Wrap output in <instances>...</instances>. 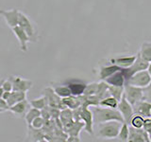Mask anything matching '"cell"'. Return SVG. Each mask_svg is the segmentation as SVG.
<instances>
[{
    "instance_id": "obj_14",
    "label": "cell",
    "mask_w": 151,
    "mask_h": 142,
    "mask_svg": "<svg viewBox=\"0 0 151 142\" xmlns=\"http://www.w3.org/2000/svg\"><path fill=\"white\" fill-rule=\"evenodd\" d=\"M12 32L14 33V35L16 36L17 40L20 44V49L22 51H27V43L31 42L30 38L28 37V35L27 34V32L23 30V28L20 26H15L14 28H12Z\"/></svg>"
},
{
    "instance_id": "obj_13",
    "label": "cell",
    "mask_w": 151,
    "mask_h": 142,
    "mask_svg": "<svg viewBox=\"0 0 151 142\" xmlns=\"http://www.w3.org/2000/svg\"><path fill=\"white\" fill-rule=\"evenodd\" d=\"M30 103L27 99H24V101H19L13 105L9 107V111H11L13 115H15L18 117H24L27 112L30 109Z\"/></svg>"
},
{
    "instance_id": "obj_15",
    "label": "cell",
    "mask_w": 151,
    "mask_h": 142,
    "mask_svg": "<svg viewBox=\"0 0 151 142\" xmlns=\"http://www.w3.org/2000/svg\"><path fill=\"white\" fill-rule=\"evenodd\" d=\"M133 112L145 118H149L151 117V102L142 99L133 105Z\"/></svg>"
},
{
    "instance_id": "obj_18",
    "label": "cell",
    "mask_w": 151,
    "mask_h": 142,
    "mask_svg": "<svg viewBox=\"0 0 151 142\" xmlns=\"http://www.w3.org/2000/svg\"><path fill=\"white\" fill-rule=\"evenodd\" d=\"M105 82L110 85H115V86H125L126 79L123 74L122 70H118L115 73L111 75L110 77L105 80Z\"/></svg>"
},
{
    "instance_id": "obj_30",
    "label": "cell",
    "mask_w": 151,
    "mask_h": 142,
    "mask_svg": "<svg viewBox=\"0 0 151 142\" xmlns=\"http://www.w3.org/2000/svg\"><path fill=\"white\" fill-rule=\"evenodd\" d=\"M145 118L143 117L142 116L134 114L133 117H132L131 120H130L129 125L132 127H135V128H143V125L145 123Z\"/></svg>"
},
{
    "instance_id": "obj_4",
    "label": "cell",
    "mask_w": 151,
    "mask_h": 142,
    "mask_svg": "<svg viewBox=\"0 0 151 142\" xmlns=\"http://www.w3.org/2000/svg\"><path fill=\"white\" fill-rule=\"evenodd\" d=\"M124 97L132 106L143 99V88L131 84H125Z\"/></svg>"
},
{
    "instance_id": "obj_22",
    "label": "cell",
    "mask_w": 151,
    "mask_h": 142,
    "mask_svg": "<svg viewBox=\"0 0 151 142\" xmlns=\"http://www.w3.org/2000/svg\"><path fill=\"white\" fill-rule=\"evenodd\" d=\"M140 56L148 63H151V42H144L139 51Z\"/></svg>"
},
{
    "instance_id": "obj_35",
    "label": "cell",
    "mask_w": 151,
    "mask_h": 142,
    "mask_svg": "<svg viewBox=\"0 0 151 142\" xmlns=\"http://www.w3.org/2000/svg\"><path fill=\"white\" fill-rule=\"evenodd\" d=\"M1 87H2V89L4 90V91H9V92L12 91V82L9 79L4 80Z\"/></svg>"
},
{
    "instance_id": "obj_9",
    "label": "cell",
    "mask_w": 151,
    "mask_h": 142,
    "mask_svg": "<svg viewBox=\"0 0 151 142\" xmlns=\"http://www.w3.org/2000/svg\"><path fill=\"white\" fill-rule=\"evenodd\" d=\"M117 109L121 113L123 118H124V121L127 122V124L129 125L131 117H133V115H134L133 106H132L131 104L127 101L124 96L122 97V99L119 101V102H118Z\"/></svg>"
},
{
    "instance_id": "obj_20",
    "label": "cell",
    "mask_w": 151,
    "mask_h": 142,
    "mask_svg": "<svg viewBox=\"0 0 151 142\" xmlns=\"http://www.w3.org/2000/svg\"><path fill=\"white\" fill-rule=\"evenodd\" d=\"M120 69L121 68L119 67V66L114 64H111L110 65L101 66L100 69H99V73H98L99 79H100L101 80H105L107 78L110 77L111 75H112L113 73H115L116 71L120 70Z\"/></svg>"
},
{
    "instance_id": "obj_33",
    "label": "cell",
    "mask_w": 151,
    "mask_h": 142,
    "mask_svg": "<svg viewBox=\"0 0 151 142\" xmlns=\"http://www.w3.org/2000/svg\"><path fill=\"white\" fill-rule=\"evenodd\" d=\"M143 99L148 102H151V82L143 87Z\"/></svg>"
},
{
    "instance_id": "obj_21",
    "label": "cell",
    "mask_w": 151,
    "mask_h": 142,
    "mask_svg": "<svg viewBox=\"0 0 151 142\" xmlns=\"http://www.w3.org/2000/svg\"><path fill=\"white\" fill-rule=\"evenodd\" d=\"M27 99V92H22V91H12L9 93V96L7 99V103L9 107L21 101H24V99Z\"/></svg>"
},
{
    "instance_id": "obj_42",
    "label": "cell",
    "mask_w": 151,
    "mask_h": 142,
    "mask_svg": "<svg viewBox=\"0 0 151 142\" xmlns=\"http://www.w3.org/2000/svg\"><path fill=\"white\" fill-rule=\"evenodd\" d=\"M149 118H150V120H151V117H149Z\"/></svg>"
},
{
    "instance_id": "obj_7",
    "label": "cell",
    "mask_w": 151,
    "mask_h": 142,
    "mask_svg": "<svg viewBox=\"0 0 151 142\" xmlns=\"http://www.w3.org/2000/svg\"><path fill=\"white\" fill-rule=\"evenodd\" d=\"M44 96L46 98L48 106L53 107V108H58L60 110H63V109L66 108L63 102V99L59 97L58 95L55 93L53 88H51V87L45 88L44 90Z\"/></svg>"
},
{
    "instance_id": "obj_17",
    "label": "cell",
    "mask_w": 151,
    "mask_h": 142,
    "mask_svg": "<svg viewBox=\"0 0 151 142\" xmlns=\"http://www.w3.org/2000/svg\"><path fill=\"white\" fill-rule=\"evenodd\" d=\"M66 85L70 88L71 94L74 95V96L83 95L84 90L86 88V83L79 80H69Z\"/></svg>"
},
{
    "instance_id": "obj_38",
    "label": "cell",
    "mask_w": 151,
    "mask_h": 142,
    "mask_svg": "<svg viewBox=\"0 0 151 142\" xmlns=\"http://www.w3.org/2000/svg\"><path fill=\"white\" fill-rule=\"evenodd\" d=\"M147 71H148V73L150 75V77H151V63H149L148 64V67H147Z\"/></svg>"
},
{
    "instance_id": "obj_41",
    "label": "cell",
    "mask_w": 151,
    "mask_h": 142,
    "mask_svg": "<svg viewBox=\"0 0 151 142\" xmlns=\"http://www.w3.org/2000/svg\"><path fill=\"white\" fill-rule=\"evenodd\" d=\"M2 112H3V111H1V110H0V113H2Z\"/></svg>"
},
{
    "instance_id": "obj_27",
    "label": "cell",
    "mask_w": 151,
    "mask_h": 142,
    "mask_svg": "<svg viewBox=\"0 0 151 142\" xmlns=\"http://www.w3.org/2000/svg\"><path fill=\"white\" fill-rule=\"evenodd\" d=\"M118 101L115 98H113L112 96H109L102 99L99 101V105L103 107H109V108H117L118 106Z\"/></svg>"
},
{
    "instance_id": "obj_19",
    "label": "cell",
    "mask_w": 151,
    "mask_h": 142,
    "mask_svg": "<svg viewBox=\"0 0 151 142\" xmlns=\"http://www.w3.org/2000/svg\"><path fill=\"white\" fill-rule=\"evenodd\" d=\"M63 102L66 108H69L71 110L81 106V95L80 96H74V95H70V96L63 98Z\"/></svg>"
},
{
    "instance_id": "obj_16",
    "label": "cell",
    "mask_w": 151,
    "mask_h": 142,
    "mask_svg": "<svg viewBox=\"0 0 151 142\" xmlns=\"http://www.w3.org/2000/svg\"><path fill=\"white\" fill-rule=\"evenodd\" d=\"M136 60V55H121L113 57L111 59V63L119 66L120 68H127L134 63Z\"/></svg>"
},
{
    "instance_id": "obj_34",
    "label": "cell",
    "mask_w": 151,
    "mask_h": 142,
    "mask_svg": "<svg viewBox=\"0 0 151 142\" xmlns=\"http://www.w3.org/2000/svg\"><path fill=\"white\" fill-rule=\"evenodd\" d=\"M3 92H4V90H3L2 87H1V88H0V110L4 112V111L9 110V105H8L7 101H5V99L2 98Z\"/></svg>"
},
{
    "instance_id": "obj_31",
    "label": "cell",
    "mask_w": 151,
    "mask_h": 142,
    "mask_svg": "<svg viewBox=\"0 0 151 142\" xmlns=\"http://www.w3.org/2000/svg\"><path fill=\"white\" fill-rule=\"evenodd\" d=\"M98 89V83H91L89 84H86V88L84 90L83 95L85 96H93L96 95Z\"/></svg>"
},
{
    "instance_id": "obj_29",
    "label": "cell",
    "mask_w": 151,
    "mask_h": 142,
    "mask_svg": "<svg viewBox=\"0 0 151 142\" xmlns=\"http://www.w3.org/2000/svg\"><path fill=\"white\" fill-rule=\"evenodd\" d=\"M29 103H30L31 107L39 109V110H42L45 107H46L47 105H48V104H47L46 98L45 96H42L41 98H38V99H32V101H29Z\"/></svg>"
},
{
    "instance_id": "obj_3",
    "label": "cell",
    "mask_w": 151,
    "mask_h": 142,
    "mask_svg": "<svg viewBox=\"0 0 151 142\" xmlns=\"http://www.w3.org/2000/svg\"><path fill=\"white\" fill-rule=\"evenodd\" d=\"M148 64H149L148 62H146L145 60H144L143 58H142L139 53L137 54L136 55V60L134 61V63L132 64L129 67L121 68L123 74H124V76H125L126 82L131 77L132 75H134L135 73L139 72V71H142V70L147 69Z\"/></svg>"
},
{
    "instance_id": "obj_37",
    "label": "cell",
    "mask_w": 151,
    "mask_h": 142,
    "mask_svg": "<svg viewBox=\"0 0 151 142\" xmlns=\"http://www.w3.org/2000/svg\"><path fill=\"white\" fill-rule=\"evenodd\" d=\"M66 141H69V142H72V141H75V142H79L80 141V138L79 136H74V135H69L67 137V139Z\"/></svg>"
},
{
    "instance_id": "obj_36",
    "label": "cell",
    "mask_w": 151,
    "mask_h": 142,
    "mask_svg": "<svg viewBox=\"0 0 151 142\" xmlns=\"http://www.w3.org/2000/svg\"><path fill=\"white\" fill-rule=\"evenodd\" d=\"M143 129L145 132H147V133L151 132V120H150V118H145V123L143 125Z\"/></svg>"
},
{
    "instance_id": "obj_12",
    "label": "cell",
    "mask_w": 151,
    "mask_h": 142,
    "mask_svg": "<svg viewBox=\"0 0 151 142\" xmlns=\"http://www.w3.org/2000/svg\"><path fill=\"white\" fill-rule=\"evenodd\" d=\"M19 13L20 12L16 9H9V11H6V9H0V15H1L5 21H6L7 25L12 28L15 26L18 25V20H19Z\"/></svg>"
},
{
    "instance_id": "obj_26",
    "label": "cell",
    "mask_w": 151,
    "mask_h": 142,
    "mask_svg": "<svg viewBox=\"0 0 151 142\" xmlns=\"http://www.w3.org/2000/svg\"><path fill=\"white\" fill-rule=\"evenodd\" d=\"M129 125L127 122H123L120 128L119 134L117 135V138L120 141L126 142L129 140Z\"/></svg>"
},
{
    "instance_id": "obj_25",
    "label": "cell",
    "mask_w": 151,
    "mask_h": 142,
    "mask_svg": "<svg viewBox=\"0 0 151 142\" xmlns=\"http://www.w3.org/2000/svg\"><path fill=\"white\" fill-rule=\"evenodd\" d=\"M109 93L119 101L124 96V86H115V85L109 84Z\"/></svg>"
},
{
    "instance_id": "obj_32",
    "label": "cell",
    "mask_w": 151,
    "mask_h": 142,
    "mask_svg": "<svg viewBox=\"0 0 151 142\" xmlns=\"http://www.w3.org/2000/svg\"><path fill=\"white\" fill-rule=\"evenodd\" d=\"M45 124V120L42 116L37 117L35 120H33V121L31 122V127L35 128V129H42Z\"/></svg>"
},
{
    "instance_id": "obj_23",
    "label": "cell",
    "mask_w": 151,
    "mask_h": 142,
    "mask_svg": "<svg viewBox=\"0 0 151 142\" xmlns=\"http://www.w3.org/2000/svg\"><path fill=\"white\" fill-rule=\"evenodd\" d=\"M82 129H84V122L81 120L75 121L73 124L65 131V133L66 134H68L69 135L79 136V133L81 132Z\"/></svg>"
},
{
    "instance_id": "obj_10",
    "label": "cell",
    "mask_w": 151,
    "mask_h": 142,
    "mask_svg": "<svg viewBox=\"0 0 151 142\" xmlns=\"http://www.w3.org/2000/svg\"><path fill=\"white\" fill-rule=\"evenodd\" d=\"M12 83V91L27 92L32 86V82L29 80L24 79L20 76H11L9 78Z\"/></svg>"
},
{
    "instance_id": "obj_24",
    "label": "cell",
    "mask_w": 151,
    "mask_h": 142,
    "mask_svg": "<svg viewBox=\"0 0 151 142\" xmlns=\"http://www.w3.org/2000/svg\"><path fill=\"white\" fill-rule=\"evenodd\" d=\"M39 116H41V110L36 109L34 107H30V109L27 112L24 118H25L26 122L27 123V126H30L33 120H35V118Z\"/></svg>"
},
{
    "instance_id": "obj_28",
    "label": "cell",
    "mask_w": 151,
    "mask_h": 142,
    "mask_svg": "<svg viewBox=\"0 0 151 142\" xmlns=\"http://www.w3.org/2000/svg\"><path fill=\"white\" fill-rule=\"evenodd\" d=\"M53 89H54L55 93L61 99L72 95L71 94V90L67 85H56V86L53 87Z\"/></svg>"
},
{
    "instance_id": "obj_11",
    "label": "cell",
    "mask_w": 151,
    "mask_h": 142,
    "mask_svg": "<svg viewBox=\"0 0 151 142\" xmlns=\"http://www.w3.org/2000/svg\"><path fill=\"white\" fill-rule=\"evenodd\" d=\"M129 142H150L148 133L145 132L143 128H135L129 126Z\"/></svg>"
},
{
    "instance_id": "obj_40",
    "label": "cell",
    "mask_w": 151,
    "mask_h": 142,
    "mask_svg": "<svg viewBox=\"0 0 151 142\" xmlns=\"http://www.w3.org/2000/svg\"><path fill=\"white\" fill-rule=\"evenodd\" d=\"M148 137H149V140L151 141V132H150V133H148Z\"/></svg>"
},
{
    "instance_id": "obj_5",
    "label": "cell",
    "mask_w": 151,
    "mask_h": 142,
    "mask_svg": "<svg viewBox=\"0 0 151 142\" xmlns=\"http://www.w3.org/2000/svg\"><path fill=\"white\" fill-rule=\"evenodd\" d=\"M151 82V77L148 73L147 69L139 71V72L132 75L131 77L127 80L125 84H131L138 87H145Z\"/></svg>"
},
{
    "instance_id": "obj_1",
    "label": "cell",
    "mask_w": 151,
    "mask_h": 142,
    "mask_svg": "<svg viewBox=\"0 0 151 142\" xmlns=\"http://www.w3.org/2000/svg\"><path fill=\"white\" fill-rule=\"evenodd\" d=\"M92 112L93 115V123H96V124H100V123L111 120L125 122L121 113L117 108H109L100 105H96L93 106Z\"/></svg>"
},
{
    "instance_id": "obj_39",
    "label": "cell",
    "mask_w": 151,
    "mask_h": 142,
    "mask_svg": "<svg viewBox=\"0 0 151 142\" xmlns=\"http://www.w3.org/2000/svg\"><path fill=\"white\" fill-rule=\"evenodd\" d=\"M4 80H3V79H0V88H1V86H2V83H3Z\"/></svg>"
},
{
    "instance_id": "obj_2",
    "label": "cell",
    "mask_w": 151,
    "mask_h": 142,
    "mask_svg": "<svg viewBox=\"0 0 151 142\" xmlns=\"http://www.w3.org/2000/svg\"><path fill=\"white\" fill-rule=\"evenodd\" d=\"M123 122L117 120H111L97 124V136L105 139H114L117 138L120 128Z\"/></svg>"
},
{
    "instance_id": "obj_8",
    "label": "cell",
    "mask_w": 151,
    "mask_h": 142,
    "mask_svg": "<svg viewBox=\"0 0 151 142\" xmlns=\"http://www.w3.org/2000/svg\"><path fill=\"white\" fill-rule=\"evenodd\" d=\"M80 120L84 122V130L88 134L93 135V115L89 107L81 106L80 110Z\"/></svg>"
},
{
    "instance_id": "obj_6",
    "label": "cell",
    "mask_w": 151,
    "mask_h": 142,
    "mask_svg": "<svg viewBox=\"0 0 151 142\" xmlns=\"http://www.w3.org/2000/svg\"><path fill=\"white\" fill-rule=\"evenodd\" d=\"M18 26H20L24 30L27 32L28 37L30 38V41L35 42L37 40V32L35 30V28L33 26L30 19L28 18L25 13L20 12L19 13V20H18Z\"/></svg>"
}]
</instances>
